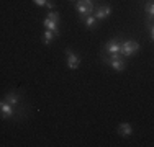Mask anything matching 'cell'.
I'll return each mask as SVG.
<instances>
[{
    "mask_svg": "<svg viewBox=\"0 0 154 147\" xmlns=\"http://www.w3.org/2000/svg\"><path fill=\"white\" fill-rule=\"evenodd\" d=\"M105 52H107L108 56H112V54H122V43L115 41V39L108 41L107 46H105Z\"/></svg>",
    "mask_w": 154,
    "mask_h": 147,
    "instance_id": "6",
    "label": "cell"
},
{
    "mask_svg": "<svg viewBox=\"0 0 154 147\" xmlns=\"http://www.w3.org/2000/svg\"><path fill=\"white\" fill-rule=\"evenodd\" d=\"M56 38H57V36L54 34L53 31L46 29V31H45V34H43V43H45V44H51V43L54 41V39H56Z\"/></svg>",
    "mask_w": 154,
    "mask_h": 147,
    "instance_id": "12",
    "label": "cell"
},
{
    "mask_svg": "<svg viewBox=\"0 0 154 147\" xmlns=\"http://www.w3.org/2000/svg\"><path fill=\"white\" fill-rule=\"evenodd\" d=\"M20 100H21V97L17 93V92H8V93L5 95V101L10 103V105H13V106L20 105Z\"/></svg>",
    "mask_w": 154,
    "mask_h": 147,
    "instance_id": "9",
    "label": "cell"
},
{
    "mask_svg": "<svg viewBox=\"0 0 154 147\" xmlns=\"http://www.w3.org/2000/svg\"><path fill=\"white\" fill-rule=\"evenodd\" d=\"M116 132L120 136H123V137H130V136H133V126L130 123H122L116 128Z\"/></svg>",
    "mask_w": 154,
    "mask_h": 147,
    "instance_id": "8",
    "label": "cell"
},
{
    "mask_svg": "<svg viewBox=\"0 0 154 147\" xmlns=\"http://www.w3.org/2000/svg\"><path fill=\"white\" fill-rule=\"evenodd\" d=\"M13 115H15L13 106L10 105V103H7L5 100H2V106H0V116H2V119H8V118H12Z\"/></svg>",
    "mask_w": 154,
    "mask_h": 147,
    "instance_id": "7",
    "label": "cell"
},
{
    "mask_svg": "<svg viewBox=\"0 0 154 147\" xmlns=\"http://www.w3.org/2000/svg\"><path fill=\"white\" fill-rule=\"evenodd\" d=\"M139 51V43L134 39H126L122 43V56L123 57H131Z\"/></svg>",
    "mask_w": 154,
    "mask_h": 147,
    "instance_id": "2",
    "label": "cell"
},
{
    "mask_svg": "<svg viewBox=\"0 0 154 147\" xmlns=\"http://www.w3.org/2000/svg\"><path fill=\"white\" fill-rule=\"evenodd\" d=\"M103 62L108 64L110 67L116 72H123L125 69H126V61H125L123 56L122 57H103Z\"/></svg>",
    "mask_w": 154,
    "mask_h": 147,
    "instance_id": "3",
    "label": "cell"
},
{
    "mask_svg": "<svg viewBox=\"0 0 154 147\" xmlns=\"http://www.w3.org/2000/svg\"><path fill=\"white\" fill-rule=\"evenodd\" d=\"M84 23L87 25V28H89V29H95V28H97V25H98V20L94 16V15H89V16L84 20Z\"/></svg>",
    "mask_w": 154,
    "mask_h": 147,
    "instance_id": "11",
    "label": "cell"
},
{
    "mask_svg": "<svg viewBox=\"0 0 154 147\" xmlns=\"http://www.w3.org/2000/svg\"><path fill=\"white\" fill-rule=\"evenodd\" d=\"M43 26L46 29H49V31H53L56 36H59V28H57V23L53 20H49V18H45V21H43Z\"/></svg>",
    "mask_w": 154,
    "mask_h": 147,
    "instance_id": "10",
    "label": "cell"
},
{
    "mask_svg": "<svg viewBox=\"0 0 154 147\" xmlns=\"http://www.w3.org/2000/svg\"><path fill=\"white\" fill-rule=\"evenodd\" d=\"M35 2V5H38V7H46L48 3H49V0H33Z\"/></svg>",
    "mask_w": 154,
    "mask_h": 147,
    "instance_id": "15",
    "label": "cell"
},
{
    "mask_svg": "<svg viewBox=\"0 0 154 147\" xmlns=\"http://www.w3.org/2000/svg\"><path fill=\"white\" fill-rule=\"evenodd\" d=\"M48 18H49V20H53V21H56V23H59V13H57L56 10H49Z\"/></svg>",
    "mask_w": 154,
    "mask_h": 147,
    "instance_id": "14",
    "label": "cell"
},
{
    "mask_svg": "<svg viewBox=\"0 0 154 147\" xmlns=\"http://www.w3.org/2000/svg\"><path fill=\"white\" fill-rule=\"evenodd\" d=\"M149 39H151V41L154 39V28H152V25L149 26Z\"/></svg>",
    "mask_w": 154,
    "mask_h": 147,
    "instance_id": "16",
    "label": "cell"
},
{
    "mask_svg": "<svg viewBox=\"0 0 154 147\" xmlns=\"http://www.w3.org/2000/svg\"><path fill=\"white\" fill-rule=\"evenodd\" d=\"M110 15H112V7H110V5L98 7V8L94 10V16L97 18L98 21H100V20H107V18H110Z\"/></svg>",
    "mask_w": 154,
    "mask_h": 147,
    "instance_id": "5",
    "label": "cell"
},
{
    "mask_svg": "<svg viewBox=\"0 0 154 147\" xmlns=\"http://www.w3.org/2000/svg\"><path fill=\"white\" fill-rule=\"evenodd\" d=\"M144 12L148 13L149 16H152V13H154V3H152V0H149V2L144 5Z\"/></svg>",
    "mask_w": 154,
    "mask_h": 147,
    "instance_id": "13",
    "label": "cell"
},
{
    "mask_svg": "<svg viewBox=\"0 0 154 147\" xmlns=\"http://www.w3.org/2000/svg\"><path fill=\"white\" fill-rule=\"evenodd\" d=\"M66 56H67V69H71V70H77V69L80 67V57L75 56L74 51L71 49V47H67L66 49Z\"/></svg>",
    "mask_w": 154,
    "mask_h": 147,
    "instance_id": "4",
    "label": "cell"
},
{
    "mask_svg": "<svg viewBox=\"0 0 154 147\" xmlns=\"http://www.w3.org/2000/svg\"><path fill=\"white\" fill-rule=\"evenodd\" d=\"M0 106H2V100H0Z\"/></svg>",
    "mask_w": 154,
    "mask_h": 147,
    "instance_id": "17",
    "label": "cell"
},
{
    "mask_svg": "<svg viewBox=\"0 0 154 147\" xmlns=\"http://www.w3.org/2000/svg\"><path fill=\"white\" fill-rule=\"evenodd\" d=\"M75 10H77V13H79V18L84 21L89 15L94 13L95 5L92 3V0H79V2L75 3Z\"/></svg>",
    "mask_w": 154,
    "mask_h": 147,
    "instance_id": "1",
    "label": "cell"
}]
</instances>
